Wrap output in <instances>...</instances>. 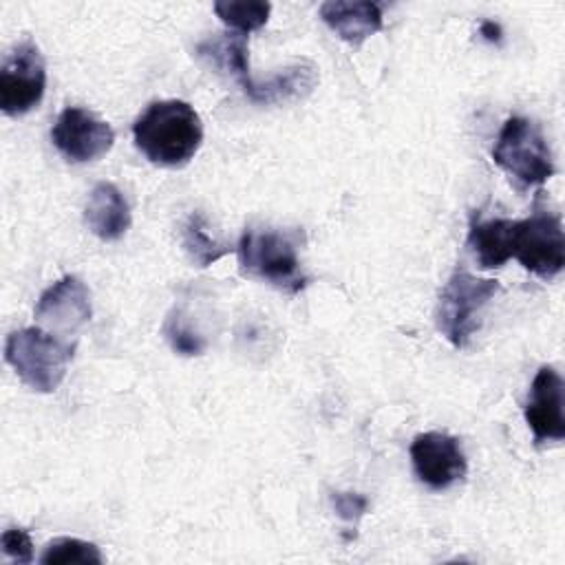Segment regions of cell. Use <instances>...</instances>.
Returning a JSON list of instances; mask_svg holds the SVG:
<instances>
[{"instance_id": "1", "label": "cell", "mask_w": 565, "mask_h": 565, "mask_svg": "<svg viewBox=\"0 0 565 565\" xmlns=\"http://www.w3.org/2000/svg\"><path fill=\"white\" fill-rule=\"evenodd\" d=\"M137 150L154 166L181 168L203 143L199 113L183 99L152 102L132 124Z\"/></svg>"}, {"instance_id": "2", "label": "cell", "mask_w": 565, "mask_h": 565, "mask_svg": "<svg viewBox=\"0 0 565 565\" xmlns=\"http://www.w3.org/2000/svg\"><path fill=\"white\" fill-rule=\"evenodd\" d=\"M75 347L42 327L18 329L7 335L4 362L38 393H53L73 360Z\"/></svg>"}, {"instance_id": "3", "label": "cell", "mask_w": 565, "mask_h": 565, "mask_svg": "<svg viewBox=\"0 0 565 565\" xmlns=\"http://www.w3.org/2000/svg\"><path fill=\"white\" fill-rule=\"evenodd\" d=\"M492 161L519 185H543L554 172V157L536 121L514 115L505 119L492 148Z\"/></svg>"}, {"instance_id": "4", "label": "cell", "mask_w": 565, "mask_h": 565, "mask_svg": "<svg viewBox=\"0 0 565 565\" xmlns=\"http://www.w3.org/2000/svg\"><path fill=\"white\" fill-rule=\"evenodd\" d=\"M494 278L475 276L457 267L446 280L437 300V329L455 347L463 349L481 327V311L499 294Z\"/></svg>"}, {"instance_id": "5", "label": "cell", "mask_w": 565, "mask_h": 565, "mask_svg": "<svg viewBox=\"0 0 565 565\" xmlns=\"http://www.w3.org/2000/svg\"><path fill=\"white\" fill-rule=\"evenodd\" d=\"M241 271L274 285L280 291L298 294L307 285L300 269L296 241L278 230H245L238 241Z\"/></svg>"}, {"instance_id": "6", "label": "cell", "mask_w": 565, "mask_h": 565, "mask_svg": "<svg viewBox=\"0 0 565 565\" xmlns=\"http://www.w3.org/2000/svg\"><path fill=\"white\" fill-rule=\"evenodd\" d=\"M512 258L543 280L556 278L565 267V232L561 214L534 210L523 221H512Z\"/></svg>"}, {"instance_id": "7", "label": "cell", "mask_w": 565, "mask_h": 565, "mask_svg": "<svg viewBox=\"0 0 565 565\" xmlns=\"http://www.w3.org/2000/svg\"><path fill=\"white\" fill-rule=\"evenodd\" d=\"M46 88V64L33 40H22L0 68V110L22 117L38 108Z\"/></svg>"}, {"instance_id": "8", "label": "cell", "mask_w": 565, "mask_h": 565, "mask_svg": "<svg viewBox=\"0 0 565 565\" xmlns=\"http://www.w3.org/2000/svg\"><path fill=\"white\" fill-rule=\"evenodd\" d=\"M51 141L66 161L88 163L113 148L115 130L95 113L68 106L57 115L51 128Z\"/></svg>"}, {"instance_id": "9", "label": "cell", "mask_w": 565, "mask_h": 565, "mask_svg": "<svg viewBox=\"0 0 565 565\" xmlns=\"http://www.w3.org/2000/svg\"><path fill=\"white\" fill-rule=\"evenodd\" d=\"M408 452L417 479L430 490H448L468 472V461L461 444L448 433H419L411 441Z\"/></svg>"}, {"instance_id": "10", "label": "cell", "mask_w": 565, "mask_h": 565, "mask_svg": "<svg viewBox=\"0 0 565 565\" xmlns=\"http://www.w3.org/2000/svg\"><path fill=\"white\" fill-rule=\"evenodd\" d=\"M33 316L51 333L77 331L93 318L90 291L77 276H62L40 294Z\"/></svg>"}, {"instance_id": "11", "label": "cell", "mask_w": 565, "mask_h": 565, "mask_svg": "<svg viewBox=\"0 0 565 565\" xmlns=\"http://www.w3.org/2000/svg\"><path fill=\"white\" fill-rule=\"evenodd\" d=\"M525 422L532 430L534 441H561L565 439L563 417V377L552 366H541L532 380L530 397L523 408Z\"/></svg>"}, {"instance_id": "12", "label": "cell", "mask_w": 565, "mask_h": 565, "mask_svg": "<svg viewBox=\"0 0 565 565\" xmlns=\"http://www.w3.org/2000/svg\"><path fill=\"white\" fill-rule=\"evenodd\" d=\"M318 66L311 60H298L263 82L249 77L241 88L254 104H285L307 97L318 84Z\"/></svg>"}, {"instance_id": "13", "label": "cell", "mask_w": 565, "mask_h": 565, "mask_svg": "<svg viewBox=\"0 0 565 565\" xmlns=\"http://www.w3.org/2000/svg\"><path fill=\"white\" fill-rule=\"evenodd\" d=\"M318 11L322 22L351 46H360L366 38L382 31L384 26L382 7L377 2L329 0L322 2Z\"/></svg>"}, {"instance_id": "14", "label": "cell", "mask_w": 565, "mask_h": 565, "mask_svg": "<svg viewBox=\"0 0 565 565\" xmlns=\"http://www.w3.org/2000/svg\"><path fill=\"white\" fill-rule=\"evenodd\" d=\"M130 207L115 183L99 181L86 201L84 223L99 241H117L130 227Z\"/></svg>"}, {"instance_id": "15", "label": "cell", "mask_w": 565, "mask_h": 565, "mask_svg": "<svg viewBox=\"0 0 565 565\" xmlns=\"http://www.w3.org/2000/svg\"><path fill=\"white\" fill-rule=\"evenodd\" d=\"M512 221L510 218H472L468 232V247L483 269H499L512 258L510 249Z\"/></svg>"}, {"instance_id": "16", "label": "cell", "mask_w": 565, "mask_h": 565, "mask_svg": "<svg viewBox=\"0 0 565 565\" xmlns=\"http://www.w3.org/2000/svg\"><path fill=\"white\" fill-rule=\"evenodd\" d=\"M181 243H183V249H185L188 258L192 260V265H196L201 269L214 265L218 258H223L230 252L227 245L218 243L216 238H212L205 232V218L199 212L190 214V218L185 221L183 232H181Z\"/></svg>"}, {"instance_id": "17", "label": "cell", "mask_w": 565, "mask_h": 565, "mask_svg": "<svg viewBox=\"0 0 565 565\" xmlns=\"http://www.w3.org/2000/svg\"><path fill=\"white\" fill-rule=\"evenodd\" d=\"M214 13L225 26L247 35L267 24L271 4L260 0H218L214 2Z\"/></svg>"}, {"instance_id": "18", "label": "cell", "mask_w": 565, "mask_h": 565, "mask_svg": "<svg viewBox=\"0 0 565 565\" xmlns=\"http://www.w3.org/2000/svg\"><path fill=\"white\" fill-rule=\"evenodd\" d=\"M40 563H44V565H62V563L99 565V563H104V556H102L99 547L90 541H82L75 536H60V539H53L44 547Z\"/></svg>"}, {"instance_id": "19", "label": "cell", "mask_w": 565, "mask_h": 565, "mask_svg": "<svg viewBox=\"0 0 565 565\" xmlns=\"http://www.w3.org/2000/svg\"><path fill=\"white\" fill-rule=\"evenodd\" d=\"M163 335H166L168 344L172 347V351L179 355L194 358L205 351V340L190 327V322L183 318V313L179 309L168 313V318L163 322Z\"/></svg>"}, {"instance_id": "20", "label": "cell", "mask_w": 565, "mask_h": 565, "mask_svg": "<svg viewBox=\"0 0 565 565\" xmlns=\"http://www.w3.org/2000/svg\"><path fill=\"white\" fill-rule=\"evenodd\" d=\"M0 547L4 558L18 565H26L33 561V543L31 536L20 527H9L0 536Z\"/></svg>"}, {"instance_id": "21", "label": "cell", "mask_w": 565, "mask_h": 565, "mask_svg": "<svg viewBox=\"0 0 565 565\" xmlns=\"http://www.w3.org/2000/svg\"><path fill=\"white\" fill-rule=\"evenodd\" d=\"M331 503H333V510L338 512V516L349 523H355L369 508V499L362 494H355V492H333Z\"/></svg>"}, {"instance_id": "22", "label": "cell", "mask_w": 565, "mask_h": 565, "mask_svg": "<svg viewBox=\"0 0 565 565\" xmlns=\"http://www.w3.org/2000/svg\"><path fill=\"white\" fill-rule=\"evenodd\" d=\"M479 31H481V35L488 40V42H501V26L497 24V22H492V20H483L481 22V26H479Z\"/></svg>"}]
</instances>
